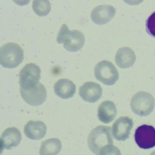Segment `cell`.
<instances>
[{
	"label": "cell",
	"instance_id": "cell-1",
	"mask_svg": "<svg viewBox=\"0 0 155 155\" xmlns=\"http://www.w3.org/2000/svg\"><path fill=\"white\" fill-rule=\"evenodd\" d=\"M87 144L92 153L99 155L103 147L113 144L111 127L99 126L92 129L88 137Z\"/></svg>",
	"mask_w": 155,
	"mask_h": 155
},
{
	"label": "cell",
	"instance_id": "cell-2",
	"mask_svg": "<svg viewBox=\"0 0 155 155\" xmlns=\"http://www.w3.org/2000/svg\"><path fill=\"white\" fill-rule=\"evenodd\" d=\"M24 58V50L17 43L8 42L0 48V64L4 68H17Z\"/></svg>",
	"mask_w": 155,
	"mask_h": 155
},
{
	"label": "cell",
	"instance_id": "cell-3",
	"mask_svg": "<svg viewBox=\"0 0 155 155\" xmlns=\"http://www.w3.org/2000/svg\"><path fill=\"white\" fill-rule=\"evenodd\" d=\"M155 101L153 96L147 91H141L135 94L131 98L130 106L136 115L147 117L154 110Z\"/></svg>",
	"mask_w": 155,
	"mask_h": 155
},
{
	"label": "cell",
	"instance_id": "cell-4",
	"mask_svg": "<svg viewBox=\"0 0 155 155\" xmlns=\"http://www.w3.org/2000/svg\"><path fill=\"white\" fill-rule=\"evenodd\" d=\"M94 75L99 81L107 86H112L118 80L119 74L114 64L107 60L101 61L94 68Z\"/></svg>",
	"mask_w": 155,
	"mask_h": 155
},
{
	"label": "cell",
	"instance_id": "cell-5",
	"mask_svg": "<svg viewBox=\"0 0 155 155\" xmlns=\"http://www.w3.org/2000/svg\"><path fill=\"white\" fill-rule=\"evenodd\" d=\"M41 70L33 63L27 64L20 71L19 83L20 88L26 90L32 88L39 83Z\"/></svg>",
	"mask_w": 155,
	"mask_h": 155
},
{
	"label": "cell",
	"instance_id": "cell-6",
	"mask_svg": "<svg viewBox=\"0 0 155 155\" xmlns=\"http://www.w3.org/2000/svg\"><path fill=\"white\" fill-rule=\"evenodd\" d=\"M135 140L139 147L149 149L155 146V128L152 126L143 125L135 131Z\"/></svg>",
	"mask_w": 155,
	"mask_h": 155
},
{
	"label": "cell",
	"instance_id": "cell-7",
	"mask_svg": "<svg viewBox=\"0 0 155 155\" xmlns=\"http://www.w3.org/2000/svg\"><path fill=\"white\" fill-rule=\"evenodd\" d=\"M20 92L24 101L32 106L42 105L47 97V90L41 82L36 87L28 90L20 88Z\"/></svg>",
	"mask_w": 155,
	"mask_h": 155
},
{
	"label": "cell",
	"instance_id": "cell-8",
	"mask_svg": "<svg viewBox=\"0 0 155 155\" xmlns=\"http://www.w3.org/2000/svg\"><path fill=\"white\" fill-rule=\"evenodd\" d=\"M134 122L128 117H121L116 120L112 126V134L115 139L125 141L129 138Z\"/></svg>",
	"mask_w": 155,
	"mask_h": 155
},
{
	"label": "cell",
	"instance_id": "cell-9",
	"mask_svg": "<svg viewBox=\"0 0 155 155\" xmlns=\"http://www.w3.org/2000/svg\"><path fill=\"white\" fill-rule=\"evenodd\" d=\"M116 9L111 5L97 6L92 10L91 18L95 24L103 25L108 23L115 17Z\"/></svg>",
	"mask_w": 155,
	"mask_h": 155
},
{
	"label": "cell",
	"instance_id": "cell-10",
	"mask_svg": "<svg viewBox=\"0 0 155 155\" xmlns=\"http://www.w3.org/2000/svg\"><path fill=\"white\" fill-rule=\"evenodd\" d=\"M79 94L85 101L89 103H95L102 96V88L98 83L88 81L80 87Z\"/></svg>",
	"mask_w": 155,
	"mask_h": 155
},
{
	"label": "cell",
	"instance_id": "cell-11",
	"mask_svg": "<svg viewBox=\"0 0 155 155\" xmlns=\"http://www.w3.org/2000/svg\"><path fill=\"white\" fill-rule=\"evenodd\" d=\"M1 150H11L18 147L21 140L20 130L15 127L6 129L0 138Z\"/></svg>",
	"mask_w": 155,
	"mask_h": 155
},
{
	"label": "cell",
	"instance_id": "cell-12",
	"mask_svg": "<svg viewBox=\"0 0 155 155\" xmlns=\"http://www.w3.org/2000/svg\"><path fill=\"white\" fill-rule=\"evenodd\" d=\"M47 127L43 121L30 120L24 127L25 136L30 139L39 140L47 133Z\"/></svg>",
	"mask_w": 155,
	"mask_h": 155
},
{
	"label": "cell",
	"instance_id": "cell-13",
	"mask_svg": "<svg viewBox=\"0 0 155 155\" xmlns=\"http://www.w3.org/2000/svg\"><path fill=\"white\" fill-rule=\"evenodd\" d=\"M117 114L116 105L110 101H105L101 102L98 108V118L100 121L105 124H108L113 121Z\"/></svg>",
	"mask_w": 155,
	"mask_h": 155
},
{
	"label": "cell",
	"instance_id": "cell-14",
	"mask_svg": "<svg viewBox=\"0 0 155 155\" xmlns=\"http://www.w3.org/2000/svg\"><path fill=\"white\" fill-rule=\"evenodd\" d=\"M115 61L116 65L120 68H128L132 67L136 62V54L130 48H120L117 51Z\"/></svg>",
	"mask_w": 155,
	"mask_h": 155
},
{
	"label": "cell",
	"instance_id": "cell-15",
	"mask_svg": "<svg viewBox=\"0 0 155 155\" xmlns=\"http://www.w3.org/2000/svg\"><path fill=\"white\" fill-rule=\"evenodd\" d=\"M55 94L63 99L72 97L76 92V85L68 79H61L54 85Z\"/></svg>",
	"mask_w": 155,
	"mask_h": 155
},
{
	"label": "cell",
	"instance_id": "cell-16",
	"mask_svg": "<svg viewBox=\"0 0 155 155\" xmlns=\"http://www.w3.org/2000/svg\"><path fill=\"white\" fill-rule=\"evenodd\" d=\"M85 42V37L83 33L78 30H73L71 31L63 47L70 52H77L83 48Z\"/></svg>",
	"mask_w": 155,
	"mask_h": 155
},
{
	"label": "cell",
	"instance_id": "cell-17",
	"mask_svg": "<svg viewBox=\"0 0 155 155\" xmlns=\"http://www.w3.org/2000/svg\"><path fill=\"white\" fill-rule=\"evenodd\" d=\"M62 148L61 142L58 138L49 139L41 143L40 149V155H57Z\"/></svg>",
	"mask_w": 155,
	"mask_h": 155
},
{
	"label": "cell",
	"instance_id": "cell-18",
	"mask_svg": "<svg viewBox=\"0 0 155 155\" xmlns=\"http://www.w3.org/2000/svg\"><path fill=\"white\" fill-rule=\"evenodd\" d=\"M32 8L35 13L40 17L48 15L51 10L50 2L48 0H34Z\"/></svg>",
	"mask_w": 155,
	"mask_h": 155
},
{
	"label": "cell",
	"instance_id": "cell-19",
	"mask_svg": "<svg viewBox=\"0 0 155 155\" xmlns=\"http://www.w3.org/2000/svg\"><path fill=\"white\" fill-rule=\"evenodd\" d=\"M70 31L68 26L66 24H63L61 26L57 36L58 43L59 44H64L70 33Z\"/></svg>",
	"mask_w": 155,
	"mask_h": 155
},
{
	"label": "cell",
	"instance_id": "cell-20",
	"mask_svg": "<svg viewBox=\"0 0 155 155\" xmlns=\"http://www.w3.org/2000/svg\"><path fill=\"white\" fill-rule=\"evenodd\" d=\"M146 27L147 32L155 38V11L147 19Z\"/></svg>",
	"mask_w": 155,
	"mask_h": 155
},
{
	"label": "cell",
	"instance_id": "cell-21",
	"mask_svg": "<svg viewBox=\"0 0 155 155\" xmlns=\"http://www.w3.org/2000/svg\"><path fill=\"white\" fill-rule=\"evenodd\" d=\"M99 155H121V154L117 147L110 145L103 147Z\"/></svg>",
	"mask_w": 155,
	"mask_h": 155
},
{
	"label": "cell",
	"instance_id": "cell-22",
	"mask_svg": "<svg viewBox=\"0 0 155 155\" xmlns=\"http://www.w3.org/2000/svg\"><path fill=\"white\" fill-rule=\"evenodd\" d=\"M150 155H155V150H153L151 153H150Z\"/></svg>",
	"mask_w": 155,
	"mask_h": 155
}]
</instances>
